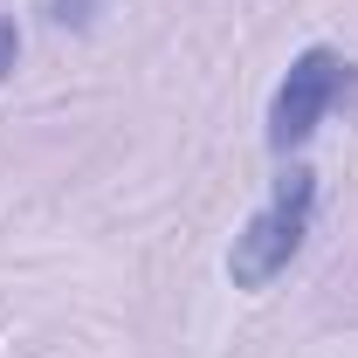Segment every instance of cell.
<instances>
[{
    "label": "cell",
    "mask_w": 358,
    "mask_h": 358,
    "mask_svg": "<svg viewBox=\"0 0 358 358\" xmlns=\"http://www.w3.org/2000/svg\"><path fill=\"white\" fill-rule=\"evenodd\" d=\"M48 7H55V21H90V14H83L90 0H48Z\"/></svg>",
    "instance_id": "obj_4"
},
{
    "label": "cell",
    "mask_w": 358,
    "mask_h": 358,
    "mask_svg": "<svg viewBox=\"0 0 358 358\" xmlns=\"http://www.w3.org/2000/svg\"><path fill=\"white\" fill-rule=\"evenodd\" d=\"M352 83L358 76H352V62H345L338 48H324V42L303 48V55L289 62V76L275 83V96H268V145H275V152H296V145L331 117V103L352 96Z\"/></svg>",
    "instance_id": "obj_2"
},
{
    "label": "cell",
    "mask_w": 358,
    "mask_h": 358,
    "mask_svg": "<svg viewBox=\"0 0 358 358\" xmlns=\"http://www.w3.org/2000/svg\"><path fill=\"white\" fill-rule=\"evenodd\" d=\"M310 214H317V173L310 166H289V173L275 179L268 207L234 234V248H227V282H234V289H268L282 268L303 255Z\"/></svg>",
    "instance_id": "obj_1"
},
{
    "label": "cell",
    "mask_w": 358,
    "mask_h": 358,
    "mask_svg": "<svg viewBox=\"0 0 358 358\" xmlns=\"http://www.w3.org/2000/svg\"><path fill=\"white\" fill-rule=\"evenodd\" d=\"M14 62H21V28H14V21L0 14V83L14 76Z\"/></svg>",
    "instance_id": "obj_3"
}]
</instances>
